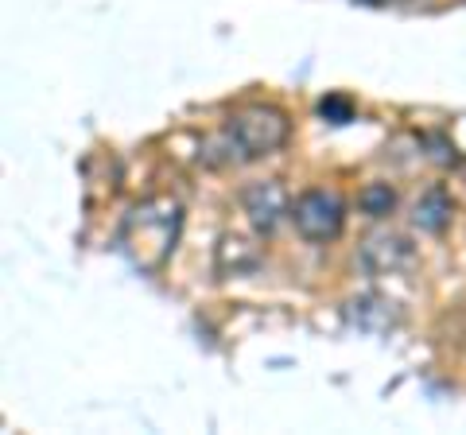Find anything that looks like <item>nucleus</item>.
<instances>
[{
	"instance_id": "nucleus-1",
	"label": "nucleus",
	"mask_w": 466,
	"mask_h": 435,
	"mask_svg": "<svg viewBox=\"0 0 466 435\" xmlns=\"http://www.w3.org/2000/svg\"><path fill=\"white\" fill-rule=\"evenodd\" d=\"M179 234H183V202L175 195H152L125 214L116 241H121L125 257L140 272H159L175 253V245H179Z\"/></svg>"
},
{
	"instance_id": "nucleus-2",
	"label": "nucleus",
	"mask_w": 466,
	"mask_h": 435,
	"mask_svg": "<svg viewBox=\"0 0 466 435\" xmlns=\"http://www.w3.org/2000/svg\"><path fill=\"white\" fill-rule=\"evenodd\" d=\"M226 140L238 152V164H249V159H265L272 152H280L288 137H291V121L280 106H245L238 113H229L226 121Z\"/></svg>"
},
{
	"instance_id": "nucleus-3",
	"label": "nucleus",
	"mask_w": 466,
	"mask_h": 435,
	"mask_svg": "<svg viewBox=\"0 0 466 435\" xmlns=\"http://www.w3.org/2000/svg\"><path fill=\"white\" fill-rule=\"evenodd\" d=\"M291 222H296V234L311 245H327L342 234L346 226V202L339 198V191H323V187H311L291 202Z\"/></svg>"
},
{
	"instance_id": "nucleus-4",
	"label": "nucleus",
	"mask_w": 466,
	"mask_h": 435,
	"mask_svg": "<svg viewBox=\"0 0 466 435\" xmlns=\"http://www.w3.org/2000/svg\"><path fill=\"white\" fill-rule=\"evenodd\" d=\"M358 265L366 277L381 280V277H400L416 265V245L412 238L397 234V229H381V234H370L358 249Z\"/></svg>"
},
{
	"instance_id": "nucleus-5",
	"label": "nucleus",
	"mask_w": 466,
	"mask_h": 435,
	"mask_svg": "<svg viewBox=\"0 0 466 435\" xmlns=\"http://www.w3.org/2000/svg\"><path fill=\"white\" fill-rule=\"evenodd\" d=\"M241 210L257 234L268 238V234H276V226H280L284 218H291V202H288V191L276 179H260V183L241 187Z\"/></svg>"
},
{
	"instance_id": "nucleus-6",
	"label": "nucleus",
	"mask_w": 466,
	"mask_h": 435,
	"mask_svg": "<svg viewBox=\"0 0 466 435\" xmlns=\"http://www.w3.org/2000/svg\"><path fill=\"white\" fill-rule=\"evenodd\" d=\"M346 323L366 330V335H389V330L400 327V303L389 299V296H377V292H361L354 299H346Z\"/></svg>"
},
{
	"instance_id": "nucleus-7",
	"label": "nucleus",
	"mask_w": 466,
	"mask_h": 435,
	"mask_svg": "<svg viewBox=\"0 0 466 435\" xmlns=\"http://www.w3.org/2000/svg\"><path fill=\"white\" fill-rule=\"evenodd\" d=\"M257 265H260V249H257L249 238H241V234H222V238H218L214 272L222 280H229V277H249Z\"/></svg>"
},
{
	"instance_id": "nucleus-8",
	"label": "nucleus",
	"mask_w": 466,
	"mask_h": 435,
	"mask_svg": "<svg viewBox=\"0 0 466 435\" xmlns=\"http://www.w3.org/2000/svg\"><path fill=\"white\" fill-rule=\"evenodd\" d=\"M451 214H455V198L447 195V187H428L424 195L412 202V226L420 234H443L451 226Z\"/></svg>"
},
{
	"instance_id": "nucleus-9",
	"label": "nucleus",
	"mask_w": 466,
	"mask_h": 435,
	"mask_svg": "<svg viewBox=\"0 0 466 435\" xmlns=\"http://www.w3.org/2000/svg\"><path fill=\"white\" fill-rule=\"evenodd\" d=\"M358 210L366 218H389L397 210V191L389 183H366L358 191Z\"/></svg>"
},
{
	"instance_id": "nucleus-10",
	"label": "nucleus",
	"mask_w": 466,
	"mask_h": 435,
	"mask_svg": "<svg viewBox=\"0 0 466 435\" xmlns=\"http://www.w3.org/2000/svg\"><path fill=\"white\" fill-rule=\"evenodd\" d=\"M319 117L330 125H346V121H354V106H350V97H342V94H327L319 101Z\"/></svg>"
}]
</instances>
